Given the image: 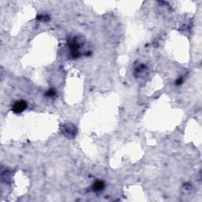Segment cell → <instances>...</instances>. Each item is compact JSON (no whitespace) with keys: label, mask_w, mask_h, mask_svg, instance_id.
<instances>
[{"label":"cell","mask_w":202,"mask_h":202,"mask_svg":"<svg viewBox=\"0 0 202 202\" xmlns=\"http://www.w3.org/2000/svg\"><path fill=\"white\" fill-rule=\"evenodd\" d=\"M54 95H55V92H54L53 89L47 91V93H46V96H47V97H53Z\"/></svg>","instance_id":"obj_4"},{"label":"cell","mask_w":202,"mask_h":202,"mask_svg":"<svg viewBox=\"0 0 202 202\" xmlns=\"http://www.w3.org/2000/svg\"><path fill=\"white\" fill-rule=\"evenodd\" d=\"M80 44L76 40H73L69 44V47L70 48L71 54L73 57H78L79 55V49H80Z\"/></svg>","instance_id":"obj_2"},{"label":"cell","mask_w":202,"mask_h":202,"mask_svg":"<svg viewBox=\"0 0 202 202\" xmlns=\"http://www.w3.org/2000/svg\"><path fill=\"white\" fill-rule=\"evenodd\" d=\"M182 82H183V81H182V78H179V80L176 81V83H175V84H176L177 85H181V84Z\"/></svg>","instance_id":"obj_5"},{"label":"cell","mask_w":202,"mask_h":202,"mask_svg":"<svg viewBox=\"0 0 202 202\" xmlns=\"http://www.w3.org/2000/svg\"><path fill=\"white\" fill-rule=\"evenodd\" d=\"M28 107V104L25 100H17L12 106V110L16 114L23 112Z\"/></svg>","instance_id":"obj_1"},{"label":"cell","mask_w":202,"mask_h":202,"mask_svg":"<svg viewBox=\"0 0 202 202\" xmlns=\"http://www.w3.org/2000/svg\"><path fill=\"white\" fill-rule=\"evenodd\" d=\"M103 188H104V182L101 180H97L92 185V189L96 192L101 191Z\"/></svg>","instance_id":"obj_3"}]
</instances>
